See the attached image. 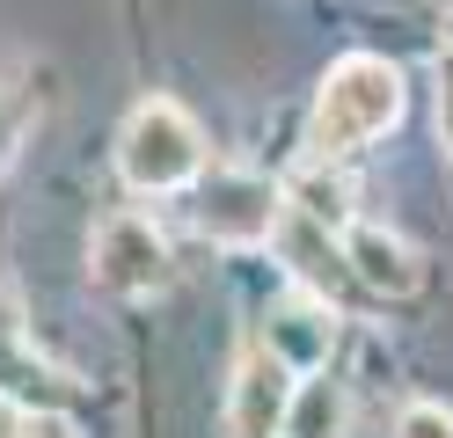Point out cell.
<instances>
[{
  "instance_id": "6da1fadb",
  "label": "cell",
  "mask_w": 453,
  "mask_h": 438,
  "mask_svg": "<svg viewBox=\"0 0 453 438\" xmlns=\"http://www.w3.org/2000/svg\"><path fill=\"white\" fill-rule=\"evenodd\" d=\"M395 117H403V73L395 58H373V51H351L336 58L322 96H315V154H351V146L380 139Z\"/></svg>"
},
{
  "instance_id": "7a4b0ae2",
  "label": "cell",
  "mask_w": 453,
  "mask_h": 438,
  "mask_svg": "<svg viewBox=\"0 0 453 438\" xmlns=\"http://www.w3.org/2000/svg\"><path fill=\"white\" fill-rule=\"evenodd\" d=\"M197 168H205V139H197L183 103L154 96V103H139L125 117V132H118V175L132 190H183V183H197Z\"/></svg>"
},
{
  "instance_id": "3957f363",
  "label": "cell",
  "mask_w": 453,
  "mask_h": 438,
  "mask_svg": "<svg viewBox=\"0 0 453 438\" xmlns=\"http://www.w3.org/2000/svg\"><path fill=\"white\" fill-rule=\"evenodd\" d=\"M278 219H286V197H278L264 175H249V168H219V175H205V190H197V234H205V242L257 249V242L278 234Z\"/></svg>"
},
{
  "instance_id": "277c9868",
  "label": "cell",
  "mask_w": 453,
  "mask_h": 438,
  "mask_svg": "<svg viewBox=\"0 0 453 438\" xmlns=\"http://www.w3.org/2000/svg\"><path fill=\"white\" fill-rule=\"evenodd\" d=\"M88 271L103 292H118V300H139V292H154L168 278V242H161V227L147 212H118V219H103L96 234V249H88Z\"/></svg>"
},
{
  "instance_id": "5b68a950",
  "label": "cell",
  "mask_w": 453,
  "mask_h": 438,
  "mask_svg": "<svg viewBox=\"0 0 453 438\" xmlns=\"http://www.w3.org/2000/svg\"><path fill=\"white\" fill-rule=\"evenodd\" d=\"M286 402H293L286 358L257 343V350L242 358V373H234V395H226V431H234V438H271V431H286Z\"/></svg>"
},
{
  "instance_id": "8992f818",
  "label": "cell",
  "mask_w": 453,
  "mask_h": 438,
  "mask_svg": "<svg viewBox=\"0 0 453 438\" xmlns=\"http://www.w3.org/2000/svg\"><path fill=\"white\" fill-rule=\"evenodd\" d=\"M344 263H351V278L358 285H373V292H417V249L410 242H395L388 227H351V242H344Z\"/></svg>"
},
{
  "instance_id": "52a82bcc",
  "label": "cell",
  "mask_w": 453,
  "mask_h": 438,
  "mask_svg": "<svg viewBox=\"0 0 453 438\" xmlns=\"http://www.w3.org/2000/svg\"><path fill=\"white\" fill-rule=\"evenodd\" d=\"M329 314L322 307H307V300H286V307H271V329H264V350H278L286 365L300 373H322L329 365Z\"/></svg>"
},
{
  "instance_id": "ba28073f",
  "label": "cell",
  "mask_w": 453,
  "mask_h": 438,
  "mask_svg": "<svg viewBox=\"0 0 453 438\" xmlns=\"http://www.w3.org/2000/svg\"><path fill=\"white\" fill-rule=\"evenodd\" d=\"M351 424V395H344V380H329V373H307L293 402H286V431L278 438H344Z\"/></svg>"
},
{
  "instance_id": "9c48e42d",
  "label": "cell",
  "mask_w": 453,
  "mask_h": 438,
  "mask_svg": "<svg viewBox=\"0 0 453 438\" xmlns=\"http://www.w3.org/2000/svg\"><path fill=\"white\" fill-rule=\"evenodd\" d=\"M395 438H453V409H439V402H410L403 417H395Z\"/></svg>"
},
{
  "instance_id": "30bf717a",
  "label": "cell",
  "mask_w": 453,
  "mask_h": 438,
  "mask_svg": "<svg viewBox=\"0 0 453 438\" xmlns=\"http://www.w3.org/2000/svg\"><path fill=\"white\" fill-rule=\"evenodd\" d=\"M439 139H446V154H453V51L439 58Z\"/></svg>"
},
{
  "instance_id": "8fae6325",
  "label": "cell",
  "mask_w": 453,
  "mask_h": 438,
  "mask_svg": "<svg viewBox=\"0 0 453 438\" xmlns=\"http://www.w3.org/2000/svg\"><path fill=\"white\" fill-rule=\"evenodd\" d=\"M446 51H453V8H446Z\"/></svg>"
}]
</instances>
